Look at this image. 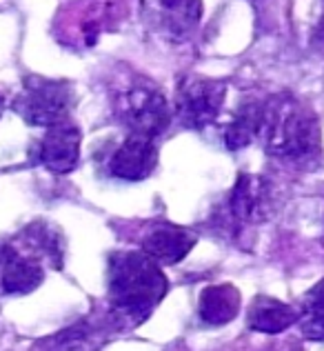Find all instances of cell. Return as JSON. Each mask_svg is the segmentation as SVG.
<instances>
[{
	"label": "cell",
	"mask_w": 324,
	"mask_h": 351,
	"mask_svg": "<svg viewBox=\"0 0 324 351\" xmlns=\"http://www.w3.org/2000/svg\"><path fill=\"white\" fill-rule=\"evenodd\" d=\"M109 300L125 318L142 322L169 291L158 263L140 252H118L109 258Z\"/></svg>",
	"instance_id": "6da1fadb"
},
{
	"label": "cell",
	"mask_w": 324,
	"mask_h": 351,
	"mask_svg": "<svg viewBox=\"0 0 324 351\" xmlns=\"http://www.w3.org/2000/svg\"><path fill=\"white\" fill-rule=\"evenodd\" d=\"M262 141L269 156L295 165H309L320 156V123L307 105L280 96L264 105Z\"/></svg>",
	"instance_id": "7a4b0ae2"
},
{
	"label": "cell",
	"mask_w": 324,
	"mask_h": 351,
	"mask_svg": "<svg viewBox=\"0 0 324 351\" xmlns=\"http://www.w3.org/2000/svg\"><path fill=\"white\" fill-rule=\"evenodd\" d=\"M114 112L132 136L158 138L171 123V109L164 94L147 78H132L118 91Z\"/></svg>",
	"instance_id": "3957f363"
},
{
	"label": "cell",
	"mask_w": 324,
	"mask_h": 351,
	"mask_svg": "<svg viewBox=\"0 0 324 351\" xmlns=\"http://www.w3.org/2000/svg\"><path fill=\"white\" fill-rule=\"evenodd\" d=\"M73 107V89L69 82L32 76L25 80L21 94L14 98V112L27 125L53 127L64 123Z\"/></svg>",
	"instance_id": "277c9868"
},
{
	"label": "cell",
	"mask_w": 324,
	"mask_h": 351,
	"mask_svg": "<svg viewBox=\"0 0 324 351\" xmlns=\"http://www.w3.org/2000/svg\"><path fill=\"white\" fill-rule=\"evenodd\" d=\"M227 98V85L207 76H184L175 87L173 112L187 129H205L216 123Z\"/></svg>",
	"instance_id": "5b68a950"
},
{
	"label": "cell",
	"mask_w": 324,
	"mask_h": 351,
	"mask_svg": "<svg viewBox=\"0 0 324 351\" xmlns=\"http://www.w3.org/2000/svg\"><path fill=\"white\" fill-rule=\"evenodd\" d=\"M140 16L151 34L180 43L200 25L202 0H140Z\"/></svg>",
	"instance_id": "8992f818"
},
{
	"label": "cell",
	"mask_w": 324,
	"mask_h": 351,
	"mask_svg": "<svg viewBox=\"0 0 324 351\" xmlns=\"http://www.w3.org/2000/svg\"><path fill=\"white\" fill-rule=\"evenodd\" d=\"M80 141L82 134L76 125H71L69 120L58 123L47 129V134L38 145L36 152V160L42 167H47L51 173H69L78 167L80 160Z\"/></svg>",
	"instance_id": "52a82bcc"
},
{
	"label": "cell",
	"mask_w": 324,
	"mask_h": 351,
	"mask_svg": "<svg viewBox=\"0 0 324 351\" xmlns=\"http://www.w3.org/2000/svg\"><path fill=\"white\" fill-rule=\"evenodd\" d=\"M158 165V147L151 138L129 136L111 156L109 171L120 180L138 182L149 178Z\"/></svg>",
	"instance_id": "ba28073f"
},
{
	"label": "cell",
	"mask_w": 324,
	"mask_h": 351,
	"mask_svg": "<svg viewBox=\"0 0 324 351\" xmlns=\"http://www.w3.org/2000/svg\"><path fill=\"white\" fill-rule=\"evenodd\" d=\"M45 280L42 265L32 256H25L12 245H0V291L23 295L38 289Z\"/></svg>",
	"instance_id": "9c48e42d"
},
{
	"label": "cell",
	"mask_w": 324,
	"mask_h": 351,
	"mask_svg": "<svg viewBox=\"0 0 324 351\" xmlns=\"http://www.w3.org/2000/svg\"><path fill=\"white\" fill-rule=\"evenodd\" d=\"M231 214L242 223H260L269 216L271 207V187L262 176L240 173L231 189Z\"/></svg>",
	"instance_id": "30bf717a"
},
{
	"label": "cell",
	"mask_w": 324,
	"mask_h": 351,
	"mask_svg": "<svg viewBox=\"0 0 324 351\" xmlns=\"http://www.w3.org/2000/svg\"><path fill=\"white\" fill-rule=\"evenodd\" d=\"M196 240V234L184 227L158 225L142 238V254L153 258L155 263L175 265L189 256Z\"/></svg>",
	"instance_id": "8fae6325"
},
{
	"label": "cell",
	"mask_w": 324,
	"mask_h": 351,
	"mask_svg": "<svg viewBox=\"0 0 324 351\" xmlns=\"http://www.w3.org/2000/svg\"><path fill=\"white\" fill-rule=\"evenodd\" d=\"M300 320V311L275 298L260 295L251 302L247 313V325L258 334H280Z\"/></svg>",
	"instance_id": "7c38bea8"
},
{
	"label": "cell",
	"mask_w": 324,
	"mask_h": 351,
	"mask_svg": "<svg viewBox=\"0 0 324 351\" xmlns=\"http://www.w3.org/2000/svg\"><path fill=\"white\" fill-rule=\"evenodd\" d=\"M240 311V291L234 285H211L200 293V318L207 325H229Z\"/></svg>",
	"instance_id": "4fadbf2b"
},
{
	"label": "cell",
	"mask_w": 324,
	"mask_h": 351,
	"mask_svg": "<svg viewBox=\"0 0 324 351\" xmlns=\"http://www.w3.org/2000/svg\"><path fill=\"white\" fill-rule=\"evenodd\" d=\"M264 125V105L249 100L238 109L234 120L225 129V145L227 149L238 152L249 147L262 132Z\"/></svg>",
	"instance_id": "5bb4252c"
},
{
	"label": "cell",
	"mask_w": 324,
	"mask_h": 351,
	"mask_svg": "<svg viewBox=\"0 0 324 351\" xmlns=\"http://www.w3.org/2000/svg\"><path fill=\"white\" fill-rule=\"evenodd\" d=\"M298 322L309 340H324V278L307 293Z\"/></svg>",
	"instance_id": "9a60e30c"
},
{
	"label": "cell",
	"mask_w": 324,
	"mask_h": 351,
	"mask_svg": "<svg viewBox=\"0 0 324 351\" xmlns=\"http://www.w3.org/2000/svg\"><path fill=\"white\" fill-rule=\"evenodd\" d=\"M23 238L32 247L38 249V252L55 267V269H60L62 267V243H60L58 232H53V229H49L42 223H36V225L25 229Z\"/></svg>",
	"instance_id": "2e32d148"
},
{
	"label": "cell",
	"mask_w": 324,
	"mask_h": 351,
	"mask_svg": "<svg viewBox=\"0 0 324 351\" xmlns=\"http://www.w3.org/2000/svg\"><path fill=\"white\" fill-rule=\"evenodd\" d=\"M318 32H320V36H324V14H322V23H320V29Z\"/></svg>",
	"instance_id": "e0dca14e"
},
{
	"label": "cell",
	"mask_w": 324,
	"mask_h": 351,
	"mask_svg": "<svg viewBox=\"0 0 324 351\" xmlns=\"http://www.w3.org/2000/svg\"><path fill=\"white\" fill-rule=\"evenodd\" d=\"M0 116H3V98H0Z\"/></svg>",
	"instance_id": "ac0fdd59"
}]
</instances>
